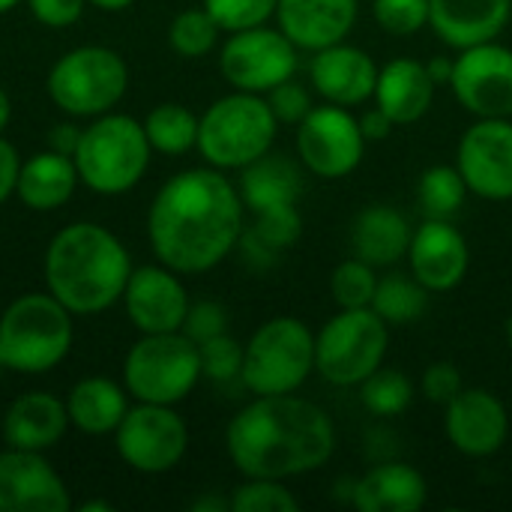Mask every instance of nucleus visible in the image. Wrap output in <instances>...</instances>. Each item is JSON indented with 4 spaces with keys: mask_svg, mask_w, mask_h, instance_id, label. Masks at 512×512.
I'll list each match as a JSON object with an SVG mask.
<instances>
[{
    "mask_svg": "<svg viewBox=\"0 0 512 512\" xmlns=\"http://www.w3.org/2000/svg\"><path fill=\"white\" fill-rule=\"evenodd\" d=\"M246 204L225 171L189 168L174 174L147 210V237L159 264L180 276L219 267L246 231Z\"/></svg>",
    "mask_w": 512,
    "mask_h": 512,
    "instance_id": "obj_1",
    "label": "nucleus"
},
{
    "mask_svg": "<svg viewBox=\"0 0 512 512\" xmlns=\"http://www.w3.org/2000/svg\"><path fill=\"white\" fill-rule=\"evenodd\" d=\"M225 450L243 477L294 480L333 459L336 426L321 405L294 393L255 396L231 417Z\"/></svg>",
    "mask_w": 512,
    "mask_h": 512,
    "instance_id": "obj_2",
    "label": "nucleus"
},
{
    "mask_svg": "<svg viewBox=\"0 0 512 512\" xmlns=\"http://www.w3.org/2000/svg\"><path fill=\"white\" fill-rule=\"evenodd\" d=\"M132 258L123 240L96 222L60 228L45 249V288L72 315H99L123 300Z\"/></svg>",
    "mask_w": 512,
    "mask_h": 512,
    "instance_id": "obj_3",
    "label": "nucleus"
},
{
    "mask_svg": "<svg viewBox=\"0 0 512 512\" xmlns=\"http://www.w3.org/2000/svg\"><path fill=\"white\" fill-rule=\"evenodd\" d=\"M72 339V312L48 291L21 294L0 315V357L9 372L45 375L57 369Z\"/></svg>",
    "mask_w": 512,
    "mask_h": 512,
    "instance_id": "obj_4",
    "label": "nucleus"
},
{
    "mask_svg": "<svg viewBox=\"0 0 512 512\" xmlns=\"http://www.w3.org/2000/svg\"><path fill=\"white\" fill-rule=\"evenodd\" d=\"M153 147L144 123L129 114H99L81 129L78 150L72 156L78 180L96 195H123L147 174Z\"/></svg>",
    "mask_w": 512,
    "mask_h": 512,
    "instance_id": "obj_5",
    "label": "nucleus"
},
{
    "mask_svg": "<svg viewBox=\"0 0 512 512\" xmlns=\"http://www.w3.org/2000/svg\"><path fill=\"white\" fill-rule=\"evenodd\" d=\"M279 120L261 93L234 90L216 99L198 123V153L219 171H243L273 150Z\"/></svg>",
    "mask_w": 512,
    "mask_h": 512,
    "instance_id": "obj_6",
    "label": "nucleus"
},
{
    "mask_svg": "<svg viewBox=\"0 0 512 512\" xmlns=\"http://www.w3.org/2000/svg\"><path fill=\"white\" fill-rule=\"evenodd\" d=\"M315 372V333L294 315L264 321L243 345L240 381L252 396L297 393Z\"/></svg>",
    "mask_w": 512,
    "mask_h": 512,
    "instance_id": "obj_7",
    "label": "nucleus"
},
{
    "mask_svg": "<svg viewBox=\"0 0 512 512\" xmlns=\"http://www.w3.org/2000/svg\"><path fill=\"white\" fill-rule=\"evenodd\" d=\"M201 378V351L183 330L141 333L123 360V387L138 402L177 405Z\"/></svg>",
    "mask_w": 512,
    "mask_h": 512,
    "instance_id": "obj_8",
    "label": "nucleus"
},
{
    "mask_svg": "<svg viewBox=\"0 0 512 512\" xmlns=\"http://www.w3.org/2000/svg\"><path fill=\"white\" fill-rule=\"evenodd\" d=\"M390 324L369 309H339L315 333V372L333 387H360L384 366Z\"/></svg>",
    "mask_w": 512,
    "mask_h": 512,
    "instance_id": "obj_9",
    "label": "nucleus"
},
{
    "mask_svg": "<svg viewBox=\"0 0 512 512\" xmlns=\"http://www.w3.org/2000/svg\"><path fill=\"white\" fill-rule=\"evenodd\" d=\"M48 96L69 117L114 111L129 87L126 60L105 45H78L57 57L48 72Z\"/></svg>",
    "mask_w": 512,
    "mask_h": 512,
    "instance_id": "obj_10",
    "label": "nucleus"
},
{
    "mask_svg": "<svg viewBox=\"0 0 512 512\" xmlns=\"http://www.w3.org/2000/svg\"><path fill=\"white\" fill-rule=\"evenodd\" d=\"M300 48L279 27H249L237 30L219 48V69L234 90L270 93L276 84L297 75Z\"/></svg>",
    "mask_w": 512,
    "mask_h": 512,
    "instance_id": "obj_11",
    "label": "nucleus"
},
{
    "mask_svg": "<svg viewBox=\"0 0 512 512\" xmlns=\"http://www.w3.org/2000/svg\"><path fill=\"white\" fill-rule=\"evenodd\" d=\"M120 459L138 474H168L189 450V429L174 405L138 402L114 429Z\"/></svg>",
    "mask_w": 512,
    "mask_h": 512,
    "instance_id": "obj_12",
    "label": "nucleus"
},
{
    "mask_svg": "<svg viewBox=\"0 0 512 512\" xmlns=\"http://www.w3.org/2000/svg\"><path fill=\"white\" fill-rule=\"evenodd\" d=\"M366 135L351 108L315 105L303 123H297V156L300 165L324 180L348 177L366 156Z\"/></svg>",
    "mask_w": 512,
    "mask_h": 512,
    "instance_id": "obj_13",
    "label": "nucleus"
},
{
    "mask_svg": "<svg viewBox=\"0 0 512 512\" xmlns=\"http://www.w3.org/2000/svg\"><path fill=\"white\" fill-rule=\"evenodd\" d=\"M456 168L471 195L512 198V117H477L459 138Z\"/></svg>",
    "mask_w": 512,
    "mask_h": 512,
    "instance_id": "obj_14",
    "label": "nucleus"
},
{
    "mask_svg": "<svg viewBox=\"0 0 512 512\" xmlns=\"http://www.w3.org/2000/svg\"><path fill=\"white\" fill-rule=\"evenodd\" d=\"M450 90L474 117H512V48L498 39L462 48Z\"/></svg>",
    "mask_w": 512,
    "mask_h": 512,
    "instance_id": "obj_15",
    "label": "nucleus"
},
{
    "mask_svg": "<svg viewBox=\"0 0 512 512\" xmlns=\"http://www.w3.org/2000/svg\"><path fill=\"white\" fill-rule=\"evenodd\" d=\"M444 432L456 453L468 459H489L504 450L510 438V411L486 387H465L444 405Z\"/></svg>",
    "mask_w": 512,
    "mask_h": 512,
    "instance_id": "obj_16",
    "label": "nucleus"
},
{
    "mask_svg": "<svg viewBox=\"0 0 512 512\" xmlns=\"http://www.w3.org/2000/svg\"><path fill=\"white\" fill-rule=\"evenodd\" d=\"M189 294L165 264H144L132 267V276L123 291V309L138 333H174L183 330L189 312Z\"/></svg>",
    "mask_w": 512,
    "mask_h": 512,
    "instance_id": "obj_17",
    "label": "nucleus"
},
{
    "mask_svg": "<svg viewBox=\"0 0 512 512\" xmlns=\"http://www.w3.org/2000/svg\"><path fill=\"white\" fill-rule=\"evenodd\" d=\"M408 264L411 276L429 294H444L465 282L471 267V249L465 234L450 219L426 216V222L417 225L411 234Z\"/></svg>",
    "mask_w": 512,
    "mask_h": 512,
    "instance_id": "obj_18",
    "label": "nucleus"
},
{
    "mask_svg": "<svg viewBox=\"0 0 512 512\" xmlns=\"http://www.w3.org/2000/svg\"><path fill=\"white\" fill-rule=\"evenodd\" d=\"M72 507L63 477L42 453H0V512H66Z\"/></svg>",
    "mask_w": 512,
    "mask_h": 512,
    "instance_id": "obj_19",
    "label": "nucleus"
},
{
    "mask_svg": "<svg viewBox=\"0 0 512 512\" xmlns=\"http://www.w3.org/2000/svg\"><path fill=\"white\" fill-rule=\"evenodd\" d=\"M378 72L381 66L372 60V54L348 42H336L321 51H312V60H309L312 90L324 102L342 105V108L366 105L375 96Z\"/></svg>",
    "mask_w": 512,
    "mask_h": 512,
    "instance_id": "obj_20",
    "label": "nucleus"
},
{
    "mask_svg": "<svg viewBox=\"0 0 512 512\" xmlns=\"http://www.w3.org/2000/svg\"><path fill=\"white\" fill-rule=\"evenodd\" d=\"M360 15V0H279L276 27L300 48L321 51L345 42Z\"/></svg>",
    "mask_w": 512,
    "mask_h": 512,
    "instance_id": "obj_21",
    "label": "nucleus"
},
{
    "mask_svg": "<svg viewBox=\"0 0 512 512\" xmlns=\"http://www.w3.org/2000/svg\"><path fill=\"white\" fill-rule=\"evenodd\" d=\"M512 18V0H429V27L462 51L498 39Z\"/></svg>",
    "mask_w": 512,
    "mask_h": 512,
    "instance_id": "obj_22",
    "label": "nucleus"
},
{
    "mask_svg": "<svg viewBox=\"0 0 512 512\" xmlns=\"http://www.w3.org/2000/svg\"><path fill=\"white\" fill-rule=\"evenodd\" d=\"M66 429H69L66 402L42 390L18 396L3 417V441L12 450L45 453L63 441Z\"/></svg>",
    "mask_w": 512,
    "mask_h": 512,
    "instance_id": "obj_23",
    "label": "nucleus"
},
{
    "mask_svg": "<svg viewBox=\"0 0 512 512\" xmlns=\"http://www.w3.org/2000/svg\"><path fill=\"white\" fill-rule=\"evenodd\" d=\"M429 501L426 477L405 462H381L354 480L351 507L357 512H417Z\"/></svg>",
    "mask_w": 512,
    "mask_h": 512,
    "instance_id": "obj_24",
    "label": "nucleus"
},
{
    "mask_svg": "<svg viewBox=\"0 0 512 512\" xmlns=\"http://www.w3.org/2000/svg\"><path fill=\"white\" fill-rule=\"evenodd\" d=\"M435 90L438 84L432 81L426 63L414 57H396L381 66L372 99L396 126H408L426 117L435 102Z\"/></svg>",
    "mask_w": 512,
    "mask_h": 512,
    "instance_id": "obj_25",
    "label": "nucleus"
},
{
    "mask_svg": "<svg viewBox=\"0 0 512 512\" xmlns=\"http://www.w3.org/2000/svg\"><path fill=\"white\" fill-rule=\"evenodd\" d=\"M411 222L402 210L387 204L363 207L351 225V249L360 261L378 267H393L402 258H408L411 246Z\"/></svg>",
    "mask_w": 512,
    "mask_h": 512,
    "instance_id": "obj_26",
    "label": "nucleus"
},
{
    "mask_svg": "<svg viewBox=\"0 0 512 512\" xmlns=\"http://www.w3.org/2000/svg\"><path fill=\"white\" fill-rule=\"evenodd\" d=\"M78 183L81 180H78V168H75L72 156L45 150V153H33L30 159L21 162L15 195L21 198L24 207L48 213V210L63 207L72 198Z\"/></svg>",
    "mask_w": 512,
    "mask_h": 512,
    "instance_id": "obj_27",
    "label": "nucleus"
},
{
    "mask_svg": "<svg viewBox=\"0 0 512 512\" xmlns=\"http://www.w3.org/2000/svg\"><path fill=\"white\" fill-rule=\"evenodd\" d=\"M237 189H240L246 210L252 213L279 207V204H297L303 195V171L297 168L294 159L270 150L240 171Z\"/></svg>",
    "mask_w": 512,
    "mask_h": 512,
    "instance_id": "obj_28",
    "label": "nucleus"
},
{
    "mask_svg": "<svg viewBox=\"0 0 512 512\" xmlns=\"http://www.w3.org/2000/svg\"><path fill=\"white\" fill-rule=\"evenodd\" d=\"M69 423L84 435H111L126 417V387L111 378L90 375L81 378L66 399Z\"/></svg>",
    "mask_w": 512,
    "mask_h": 512,
    "instance_id": "obj_29",
    "label": "nucleus"
},
{
    "mask_svg": "<svg viewBox=\"0 0 512 512\" xmlns=\"http://www.w3.org/2000/svg\"><path fill=\"white\" fill-rule=\"evenodd\" d=\"M198 123L201 117H195L186 105L162 102L150 108V114L144 117V132L156 153L183 156L192 147H198Z\"/></svg>",
    "mask_w": 512,
    "mask_h": 512,
    "instance_id": "obj_30",
    "label": "nucleus"
},
{
    "mask_svg": "<svg viewBox=\"0 0 512 512\" xmlns=\"http://www.w3.org/2000/svg\"><path fill=\"white\" fill-rule=\"evenodd\" d=\"M429 306V291L405 273H387L378 276V288L372 297V309L381 315V321L393 327H408L414 324Z\"/></svg>",
    "mask_w": 512,
    "mask_h": 512,
    "instance_id": "obj_31",
    "label": "nucleus"
},
{
    "mask_svg": "<svg viewBox=\"0 0 512 512\" xmlns=\"http://www.w3.org/2000/svg\"><path fill=\"white\" fill-rule=\"evenodd\" d=\"M360 402L369 414L375 417H399L411 408L414 402V381L402 372V369H393V366H381L375 369L360 387Z\"/></svg>",
    "mask_w": 512,
    "mask_h": 512,
    "instance_id": "obj_32",
    "label": "nucleus"
},
{
    "mask_svg": "<svg viewBox=\"0 0 512 512\" xmlns=\"http://www.w3.org/2000/svg\"><path fill=\"white\" fill-rule=\"evenodd\" d=\"M468 195V186L456 165H432L420 174L417 198L426 216L432 219H450L462 210Z\"/></svg>",
    "mask_w": 512,
    "mask_h": 512,
    "instance_id": "obj_33",
    "label": "nucleus"
},
{
    "mask_svg": "<svg viewBox=\"0 0 512 512\" xmlns=\"http://www.w3.org/2000/svg\"><path fill=\"white\" fill-rule=\"evenodd\" d=\"M219 24L210 18V12L204 6L195 9H183L174 15L171 27H168V45L180 54V57H204L216 48L219 42Z\"/></svg>",
    "mask_w": 512,
    "mask_h": 512,
    "instance_id": "obj_34",
    "label": "nucleus"
},
{
    "mask_svg": "<svg viewBox=\"0 0 512 512\" xmlns=\"http://www.w3.org/2000/svg\"><path fill=\"white\" fill-rule=\"evenodd\" d=\"M375 288H378L375 267L360 261L357 255H351L348 261L333 267L330 294H333V303L339 309H369L372 297H375Z\"/></svg>",
    "mask_w": 512,
    "mask_h": 512,
    "instance_id": "obj_35",
    "label": "nucleus"
},
{
    "mask_svg": "<svg viewBox=\"0 0 512 512\" xmlns=\"http://www.w3.org/2000/svg\"><path fill=\"white\" fill-rule=\"evenodd\" d=\"M231 512H297L300 501L285 486V480H264V477H246L231 498Z\"/></svg>",
    "mask_w": 512,
    "mask_h": 512,
    "instance_id": "obj_36",
    "label": "nucleus"
},
{
    "mask_svg": "<svg viewBox=\"0 0 512 512\" xmlns=\"http://www.w3.org/2000/svg\"><path fill=\"white\" fill-rule=\"evenodd\" d=\"M261 246H267L270 252L282 255L285 249H291L300 234H303V216L297 204H279V207H267L255 213V222L249 225V231Z\"/></svg>",
    "mask_w": 512,
    "mask_h": 512,
    "instance_id": "obj_37",
    "label": "nucleus"
},
{
    "mask_svg": "<svg viewBox=\"0 0 512 512\" xmlns=\"http://www.w3.org/2000/svg\"><path fill=\"white\" fill-rule=\"evenodd\" d=\"M276 3L279 0H201V6L225 33L267 24L270 18H276Z\"/></svg>",
    "mask_w": 512,
    "mask_h": 512,
    "instance_id": "obj_38",
    "label": "nucleus"
},
{
    "mask_svg": "<svg viewBox=\"0 0 512 512\" xmlns=\"http://www.w3.org/2000/svg\"><path fill=\"white\" fill-rule=\"evenodd\" d=\"M372 18L390 36H414L429 24V0H372Z\"/></svg>",
    "mask_w": 512,
    "mask_h": 512,
    "instance_id": "obj_39",
    "label": "nucleus"
},
{
    "mask_svg": "<svg viewBox=\"0 0 512 512\" xmlns=\"http://www.w3.org/2000/svg\"><path fill=\"white\" fill-rule=\"evenodd\" d=\"M201 351V375L216 381V384H228L234 378H240L243 372V345L222 333V336H213L207 342L198 345Z\"/></svg>",
    "mask_w": 512,
    "mask_h": 512,
    "instance_id": "obj_40",
    "label": "nucleus"
},
{
    "mask_svg": "<svg viewBox=\"0 0 512 512\" xmlns=\"http://www.w3.org/2000/svg\"><path fill=\"white\" fill-rule=\"evenodd\" d=\"M264 99H267V105H270L273 117H276L279 123H288V126L303 123V117L315 108L309 87H306V84H300L297 78H288V81L276 84L270 93H264Z\"/></svg>",
    "mask_w": 512,
    "mask_h": 512,
    "instance_id": "obj_41",
    "label": "nucleus"
},
{
    "mask_svg": "<svg viewBox=\"0 0 512 512\" xmlns=\"http://www.w3.org/2000/svg\"><path fill=\"white\" fill-rule=\"evenodd\" d=\"M465 390V378L462 369L450 360H438L432 366H426L423 378H420V393L432 402V405H450L459 393Z\"/></svg>",
    "mask_w": 512,
    "mask_h": 512,
    "instance_id": "obj_42",
    "label": "nucleus"
},
{
    "mask_svg": "<svg viewBox=\"0 0 512 512\" xmlns=\"http://www.w3.org/2000/svg\"><path fill=\"white\" fill-rule=\"evenodd\" d=\"M183 333L195 345H201V342H207L213 336H222V333H228V312L216 300H198L186 312Z\"/></svg>",
    "mask_w": 512,
    "mask_h": 512,
    "instance_id": "obj_43",
    "label": "nucleus"
},
{
    "mask_svg": "<svg viewBox=\"0 0 512 512\" xmlns=\"http://www.w3.org/2000/svg\"><path fill=\"white\" fill-rule=\"evenodd\" d=\"M87 0H27L30 15L45 27H69L81 18Z\"/></svg>",
    "mask_w": 512,
    "mask_h": 512,
    "instance_id": "obj_44",
    "label": "nucleus"
},
{
    "mask_svg": "<svg viewBox=\"0 0 512 512\" xmlns=\"http://www.w3.org/2000/svg\"><path fill=\"white\" fill-rule=\"evenodd\" d=\"M18 171H21V156H18V150L0 135V204H6V201L15 195Z\"/></svg>",
    "mask_w": 512,
    "mask_h": 512,
    "instance_id": "obj_45",
    "label": "nucleus"
},
{
    "mask_svg": "<svg viewBox=\"0 0 512 512\" xmlns=\"http://www.w3.org/2000/svg\"><path fill=\"white\" fill-rule=\"evenodd\" d=\"M360 129H363V135H366V141L372 144V141H384V138H390V132L396 129V123L375 105V108H369V111H363L360 117Z\"/></svg>",
    "mask_w": 512,
    "mask_h": 512,
    "instance_id": "obj_46",
    "label": "nucleus"
},
{
    "mask_svg": "<svg viewBox=\"0 0 512 512\" xmlns=\"http://www.w3.org/2000/svg\"><path fill=\"white\" fill-rule=\"evenodd\" d=\"M81 129H84V126H75V123H57V126L48 132V150L63 153V156H75L78 141H81Z\"/></svg>",
    "mask_w": 512,
    "mask_h": 512,
    "instance_id": "obj_47",
    "label": "nucleus"
},
{
    "mask_svg": "<svg viewBox=\"0 0 512 512\" xmlns=\"http://www.w3.org/2000/svg\"><path fill=\"white\" fill-rule=\"evenodd\" d=\"M453 63H456V57H432L429 63H426V69H429V75H432V81L441 87V84H447L450 87V78H453Z\"/></svg>",
    "mask_w": 512,
    "mask_h": 512,
    "instance_id": "obj_48",
    "label": "nucleus"
},
{
    "mask_svg": "<svg viewBox=\"0 0 512 512\" xmlns=\"http://www.w3.org/2000/svg\"><path fill=\"white\" fill-rule=\"evenodd\" d=\"M195 512H225L231 510V504L225 501V498H201L195 507H192Z\"/></svg>",
    "mask_w": 512,
    "mask_h": 512,
    "instance_id": "obj_49",
    "label": "nucleus"
},
{
    "mask_svg": "<svg viewBox=\"0 0 512 512\" xmlns=\"http://www.w3.org/2000/svg\"><path fill=\"white\" fill-rule=\"evenodd\" d=\"M87 3H93L102 12H120V9H129L135 0H87Z\"/></svg>",
    "mask_w": 512,
    "mask_h": 512,
    "instance_id": "obj_50",
    "label": "nucleus"
},
{
    "mask_svg": "<svg viewBox=\"0 0 512 512\" xmlns=\"http://www.w3.org/2000/svg\"><path fill=\"white\" fill-rule=\"evenodd\" d=\"M9 120H12V102H9L6 90H0V135L9 126Z\"/></svg>",
    "mask_w": 512,
    "mask_h": 512,
    "instance_id": "obj_51",
    "label": "nucleus"
},
{
    "mask_svg": "<svg viewBox=\"0 0 512 512\" xmlns=\"http://www.w3.org/2000/svg\"><path fill=\"white\" fill-rule=\"evenodd\" d=\"M78 510L81 512H111L114 507H111L108 501H87V504H81Z\"/></svg>",
    "mask_w": 512,
    "mask_h": 512,
    "instance_id": "obj_52",
    "label": "nucleus"
},
{
    "mask_svg": "<svg viewBox=\"0 0 512 512\" xmlns=\"http://www.w3.org/2000/svg\"><path fill=\"white\" fill-rule=\"evenodd\" d=\"M18 3H21V0H0V15H6V12H9V9H15Z\"/></svg>",
    "mask_w": 512,
    "mask_h": 512,
    "instance_id": "obj_53",
    "label": "nucleus"
},
{
    "mask_svg": "<svg viewBox=\"0 0 512 512\" xmlns=\"http://www.w3.org/2000/svg\"><path fill=\"white\" fill-rule=\"evenodd\" d=\"M507 339H510V348H512V315H510V321H507Z\"/></svg>",
    "mask_w": 512,
    "mask_h": 512,
    "instance_id": "obj_54",
    "label": "nucleus"
},
{
    "mask_svg": "<svg viewBox=\"0 0 512 512\" xmlns=\"http://www.w3.org/2000/svg\"><path fill=\"white\" fill-rule=\"evenodd\" d=\"M6 372V363H3V357H0V375Z\"/></svg>",
    "mask_w": 512,
    "mask_h": 512,
    "instance_id": "obj_55",
    "label": "nucleus"
}]
</instances>
